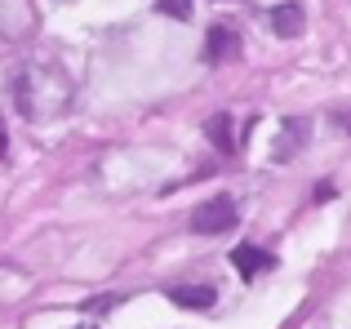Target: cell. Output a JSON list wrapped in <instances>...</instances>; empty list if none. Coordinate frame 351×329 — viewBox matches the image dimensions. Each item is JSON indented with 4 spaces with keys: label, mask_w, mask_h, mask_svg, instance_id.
I'll use <instances>...</instances> for the list:
<instances>
[{
    "label": "cell",
    "mask_w": 351,
    "mask_h": 329,
    "mask_svg": "<svg viewBox=\"0 0 351 329\" xmlns=\"http://www.w3.org/2000/svg\"><path fill=\"white\" fill-rule=\"evenodd\" d=\"M236 223H240V214H236L232 196H209L191 209V232L196 236H223V232H232Z\"/></svg>",
    "instance_id": "6da1fadb"
},
{
    "label": "cell",
    "mask_w": 351,
    "mask_h": 329,
    "mask_svg": "<svg viewBox=\"0 0 351 329\" xmlns=\"http://www.w3.org/2000/svg\"><path fill=\"white\" fill-rule=\"evenodd\" d=\"M232 263L240 271V280H254V276H267V271L276 267V258L267 249H258V245H236L232 249Z\"/></svg>",
    "instance_id": "7a4b0ae2"
},
{
    "label": "cell",
    "mask_w": 351,
    "mask_h": 329,
    "mask_svg": "<svg viewBox=\"0 0 351 329\" xmlns=\"http://www.w3.org/2000/svg\"><path fill=\"white\" fill-rule=\"evenodd\" d=\"M169 303L187 307V312H209V307L218 303V289H209V285H178V289H169Z\"/></svg>",
    "instance_id": "3957f363"
},
{
    "label": "cell",
    "mask_w": 351,
    "mask_h": 329,
    "mask_svg": "<svg viewBox=\"0 0 351 329\" xmlns=\"http://www.w3.org/2000/svg\"><path fill=\"white\" fill-rule=\"evenodd\" d=\"M236 49H240V36L232 27H214L205 40V62H227V58H236Z\"/></svg>",
    "instance_id": "277c9868"
},
{
    "label": "cell",
    "mask_w": 351,
    "mask_h": 329,
    "mask_svg": "<svg viewBox=\"0 0 351 329\" xmlns=\"http://www.w3.org/2000/svg\"><path fill=\"white\" fill-rule=\"evenodd\" d=\"M271 27H276V36H285V40L302 36V5H276L271 9Z\"/></svg>",
    "instance_id": "5b68a950"
},
{
    "label": "cell",
    "mask_w": 351,
    "mask_h": 329,
    "mask_svg": "<svg viewBox=\"0 0 351 329\" xmlns=\"http://www.w3.org/2000/svg\"><path fill=\"white\" fill-rule=\"evenodd\" d=\"M205 134H209V143H214L223 156H232L236 151V138H232V116L227 112H218V116H209L205 121Z\"/></svg>",
    "instance_id": "8992f818"
},
{
    "label": "cell",
    "mask_w": 351,
    "mask_h": 329,
    "mask_svg": "<svg viewBox=\"0 0 351 329\" xmlns=\"http://www.w3.org/2000/svg\"><path fill=\"white\" fill-rule=\"evenodd\" d=\"M302 138H307V125H302V121H293V130L285 125L280 143H276V160H293V151L302 147Z\"/></svg>",
    "instance_id": "52a82bcc"
},
{
    "label": "cell",
    "mask_w": 351,
    "mask_h": 329,
    "mask_svg": "<svg viewBox=\"0 0 351 329\" xmlns=\"http://www.w3.org/2000/svg\"><path fill=\"white\" fill-rule=\"evenodd\" d=\"M156 9H160L165 18H182V23L191 18V0H156Z\"/></svg>",
    "instance_id": "ba28073f"
},
{
    "label": "cell",
    "mask_w": 351,
    "mask_h": 329,
    "mask_svg": "<svg viewBox=\"0 0 351 329\" xmlns=\"http://www.w3.org/2000/svg\"><path fill=\"white\" fill-rule=\"evenodd\" d=\"M9 156V134H5V121H0V160Z\"/></svg>",
    "instance_id": "9c48e42d"
},
{
    "label": "cell",
    "mask_w": 351,
    "mask_h": 329,
    "mask_svg": "<svg viewBox=\"0 0 351 329\" xmlns=\"http://www.w3.org/2000/svg\"><path fill=\"white\" fill-rule=\"evenodd\" d=\"M343 125H347V134H351V112H347V116H343Z\"/></svg>",
    "instance_id": "30bf717a"
}]
</instances>
